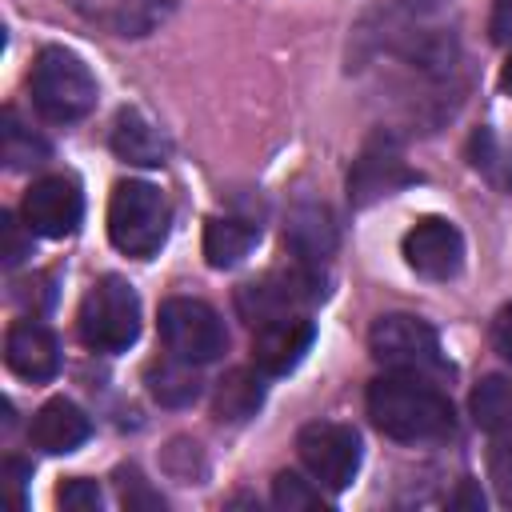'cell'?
I'll use <instances>...</instances> for the list:
<instances>
[{"label": "cell", "instance_id": "6da1fadb", "mask_svg": "<svg viewBox=\"0 0 512 512\" xmlns=\"http://www.w3.org/2000/svg\"><path fill=\"white\" fill-rule=\"evenodd\" d=\"M368 416L376 432L400 444H420V440H440L456 428L452 400L424 380L420 372H388L368 384Z\"/></svg>", "mask_w": 512, "mask_h": 512}, {"label": "cell", "instance_id": "7a4b0ae2", "mask_svg": "<svg viewBox=\"0 0 512 512\" xmlns=\"http://www.w3.org/2000/svg\"><path fill=\"white\" fill-rule=\"evenodd\" d=\"M32 108L48 124H76L96 108V76L68 48H44L28 72Z\"/></svg>", "mask_w": 512, "mask_h": 512}, {"label": "cell", "instance_id": "3957f363", "mask_svg": "<svg viewBox=\"0 0 512 512\" xmlns=\"http://www.w3.org/2000/svg\"><path fill=\"white\" fill-rule=\"evenodd\" d=\"M108 236L124 256L148 260L168 236V200L148 180H120L108 200Z\"/></svg>", "mask_w": 512, "mask_h": 512}, {"label": "cell", "instance_id": "277c9868", "mask_svg": "<svg viewBox=\"0 0 512 512\" xmlns=\"http://www.w3.org/2000/svg\"><path fill=\"white\" fill-rule=\"evenodd\" d=\"M80 340L96 352H124L140 336V296L132 292L128 280L104 276L96 280L76 312Z\"/></svg>", "mask_w": 512, "mask_h": 512}, {"label": "cell", "instance_id": "5b68a950", "mask_svg": "<svg viewBox=\"0 0 512 512\" xmlns=\"http://www.w3.org/2000/svg\"><path fill=\"white\" fill-rule=\"evenodd\" d=\"M324 296V272L312 264L292 260V268H276L260 280H248L236 288V312L260 328L276 316H296L300 308L316 304Z\"/></svg>", "mask_w": 512, "mask_h": 512}, {"label": "cell", "instance_id": "8992f818", "mask_svg": "<svg viewBox=\"0 0 512 512\" xmlns=\"http://www.w3.org/2000/svg\"><path fill=\"white\" fill-rule=\"evenodd\" d=\"M156 328H160V344L188 364H208L228 348V332H224V320L216 316V308H208L204 300H192V296L164 300Z\"/></svg>", "mask_w": 512, "mask_h": 512}, {"label": "cell", "instance_id": "52a82bcc", "mask_svg": "<svg viewBox=\"0 0 512 512\" xmlns=\"http://www.w3.org/2000/svg\"><path fill=\"white\" fill-rule=\"evenodd\" d=\"M368 348L392 372H420V376L424 372H444L436 328L420 316H408V312L380 316L368 332Z\"/></svg>", "mask_w": 512, "mask_h": 512}, {"label": "cell", "instance_id": "ba28073f", "mask_svg": "<svg viewBox=\"0 0 512 512\" xmlns=\"http://www.w3.org/2000/svg\"><path fill=\"white\" fill-rule=\"evenodd\" d=\"M296 456L300 464L308 468V476L320 484V488H348L360 472V436L356 428L348 424H336V420H316V424H304L300 436H296Z\"/></svg>", "mask_w": 512, "mask_h": 512}, {"label": "cell", "instance_id": "9c48e42d", "mask_svg": "<svg viewBox=\"0 0 512 512\" xmlns=\"http://www.w3.org/2000/svg\"><path fill=\"white\" fill-rule=\"evenodd\" d=\"M20 216L36 236H48V240L72 236L80 228V216H84L80 184L72 176H40V180H32V188L24 192Z\"/></svg>", "mask_w": 512, "mask_h": 512}, {"label": "cell", "instance_id": "30bf717a", "mask_svg": "<svg viewBox=\"0 0 512 512\" xmlns=\"http://www.w3.org/2000/svg\"><path fill=\"white\" fill-rule=\"evenodd\" d=\"M404 260L424 280H452L464 264V236L444 216H424L404 232Z\"/></svg>", "mask_w": 512, "mask_h": 512}, {"label": "cell", "instance_id": "8fae6325", "mask_svg": "<svg viewBox=\"0 0 512 512\" xmlns=\"http://www.w3.org/2000/svg\"><path fill=\"white\" fill-rule=\"evenodd\" d=\"M412 180H416V172L404 164L400 148H396L388 136H376V140L360 152V160L352 164L348 196H352L356 208H364V204H372V200H384V196L400 192V188L412 184Z\"/></svg>", "mask_w": 512, "mask_h": 512}, {"label": "cell", "instance_id": "7c38bea8", "mask_svg": "<svg viewBox=\"0 0 512 512\" xmlns=\"http://www.w3.org/2000/svg\"><path fill=\"white\" fill-rule=\"evenodd\" d=\"M4 364L20 380H32V384L52 380L60 372V344H56L52 328L40 324L36 316L12 320L4 332Z\"/></svg>", "mask_w": 512, "mask_h": 512}, {"label": "cell", "instance_id": "4fadbf2b", "mask_svg": "<svg viewBox=\"0 0 512 512\" xmlns=\"http://www.w3.org/2000/svg\"><path fill=\"white\" fill-rule=\"evenodd\" d=\"M312 340H316V324L308 316H300V312L296 316H276V320L256 328V336H252V364L260 372H268V376H284V372H292L304 360Z\"/></svg>", "mask_w": 512, "mask_h": 512}, {"label": "cell", "instance_id": "5bb4252c", "mask_svg": "<svg viewBox=\"0 0 512 512\" xmlns=\"http://www.w3.org/2000/svg\"><path fill=\"white\" fill-rule=\"evenodd\" d=\"M284 248L292 252V260L300 264H312L320 268L332 248H336V224H332V212L316 200H300L288 208V220H284Z\"/></svg>", "mask_w": 512, "mask_h": 512}, {"label": "cell", "instance_id": "9a60e30c", "mask_svg": "<svg viewBox=\"0 0 512 512\" xmlns=\"http://www.w3.org/2000/svg\"><path fill=\"white\" fill-rule=\"evenodd\" d=\"M88 436H92V420H88L72 400H64V396L40 404L36 416H32V424H28V440H32L40 452H48V456H68V452H76Z\"/></svg>", "mask_w": 512, "mask_h": 512}, {"label": "cell", "instance_id": "2e32d148", "mask_svg": "<svg viewBox=\"0 0 512 512\" xmlns=\"http://www.w3.org/2000/svg\"><path fill=\"white\" fill-rule=\"evenodd\" d=\"M64 4L116 36H144L168 16L172 0H64Z\"/></svg>", "mask_w": 512, "mask_h": 512}, {"label": "cell", "instance_id": "e0dca14e", "mask_svg": "<svg viewBox=\"0 0 512 512\" xmlns=\"http://www.w3.org/2000/svg\"><path fill=\"white\" fill-rule=\"evenodd\" d=\"M112 152L136 168H160L168 160V140L144 112L124 108L116 112V124H112Z\"/></svg>", "mask_w": 512, "mask_h": 512}, {"label": "cell", "instance_id": "ac0fdd59", "mask_svg": "<svg viewBox=\"0 0 512 512\" xmlns=\"http://www.w3.org/2000/svg\"><path fill=\"white\" fill-rule=\"evenodd\" d=\"M264 376L260 368H232L224 372V380L216 384L212 396V412L224 424H244L248 416H256V408L264 404Z\"/></svg>", "mask_w": 512, "mask_h": 512}, {"label": "cell", "instance_id": "d6986e66", "mask_svg": "<svg viewBox=\"0 0 512 512\" xmlns=\"http://www.w3.org/2000/svg\"><path fill=\"white\" fill-rule=\"evenodd\" d=\"M144 384H148V396L164 408H188L196 396H200V376H196V364L180 360V356H164V360H152L144 368Z\"/></svg>", "mask_w": 512, "mask_h": 512}, {"label": "cell", "instance_id": "ffe728a7", "mask_svg": "<svg viewBox=\"0 0 512 512\" xmlns=\"http://www.w3.org/2000/svg\"><path fill=\"white\" fill-rule=\"evenodd\" d=\"M256 236H260V228L248 224V220L212 216V220L204 224V256H208L212 268H232V264H240V260L252 252Z\"/></svg>", "mask_w": 512, "mask_h": 512}, {"label": "cell", "instance_id": "44dd1931", "mask_svg": "<svg viewBox=\"0 0 512 512\" xmlns=\"http://www.w3.org/2000/svg\"><path fill=\"white\" fill-rule=\"evenodd\" d=\"M472 420L488 436H512V380L508 376H484L472 388Z\"/></svg>", "mask_w": 512, "mask_h": 512}, {"label": "cell", "instance_id": "7402d4cb", "mask_svg": "<svg viewBox=\"0 0 512 512\" xmlns=\"http://www.w3.org/2000/svg\"><path fill=\"white\" fill-rule=\"evenodd\" d=\"M48 152H52L48 140L36 136L28 124H20V116L12 108H4V116H0V156H4V164L8 168H36V164L48 160Z\"/></svg>", "mask_w": 512, "mask_h": 512}, {"label": "cell", "instance_id": "603a6c76", "mask_svg": "<svg viewBox=\"0 0 512 512\" xmlns=\"http://www.w3.org/2000/svg\"><path fill=\"white\" fill-rule=\"evenodd\" d=\"M468 156H472V168H476L480 176H488L500 192H512V160L500 152V144H496V136H492L488 128H480V132L472 136Z\"/></svg>", "mask_w": 512, "mask_h": 512}, {"label": "cell", "instance_id": "cb8c5ba5", "mask_svg": "<svg viewBox=\"0 0 512 512\" xmlns=\"http://www.w3.org/2000/svg\"><path fill=\"white\" fill-rule=\"evenodd\" d=\"M272 500H276V508H320L324 504V496H320V484L316 480H304V476H296V472H280L276 480H272Z\"/></svg>", "mask_w": 512, "mask_h": 512}, {"label": "cell", "instance_id": "d4e9b609", "mask_svg": "<svg viewBox=\"0 0 512 512\" xmlns=\"http://www.w3.org/2000/svg\"><path fill=\"white\" fill-rule=\"evenodd\" d=\"M24 256H32V228L20 224L12 212L0 216V260L4 268H16Z\"/></svg>", "mask_w": 512, "mask_h": 512}, {"label": "cell", "instance_id": "484cf974", "mask_svg": "<svg viewBox=\"0 0 512 512\" xmlns=\"http://www.w3.org/2000/svg\"><path fill=\"white\" fill-rule=\"evenodd\" d=\"M56 504L68 508V512H100L104 496L96 488V480H84V476H72L56 488Z\"/></svg>", "mask_w": 512, "mask_h": 512}, {"label": "cell", "instance_id": "4316f807", "mask_svg": "<svg viewBox=\"0 0 512 512\" xmlns=\"http://www.w3.org/2000/svg\"><path fill=\"white\" fill-rule=\"evenodd\" d=\"M116 488H120V504L124 508H164L160 492H152L148 480L136 468H120L116 472Z\"/></svg>", "mask_w": 512, "mask_h": 512}, {"label": "cell", "instance_id": "83f0119b", "mask_svg": "<svg viewBox=\"0 0 512 512\" xmlns=\"http://www.w3.org/2000/svg\"><path fill=\"white\" fill-rule=\"evenodd\" d=\"M488 472H492L496 496L504 504H512V436H496V448L488 456Z\"/></svg>", "mask_w": 512, "mask_h": 512}, {"label": "cell", "instance_id": "f1b7e54d", "mask_svg": "<svg viewBox=\"0 0 512 512\" xmlns=\"http://www.w3.org/2000/svg\"><path fill=\"white\" fill-rule=\"evenodd\" d=\"M492 348L512 364V300L492 316Z\"/></svg>", "mask_w": 512, "mask_h": 512}, {"label": "cell", "instance_id": "f546056e", "mask_svg": "<svg viewBox=\"0 0 512 512\" xmlns=\"http://www.w3.org/2000/svg\"><path fill=\"white\" fill-rule=\"evenodd\" d=\"M488 36H492L496 44H512V0H492Z\"/></svg>", "mask_w": 512, "mask_h": 512}, {"label": "cell", "instance_id": "4dcf8cb0", "mask_svg": "<svg viewBox=\"0 0 512 512\" xmlns=\"http://www.w3.org/2000/svg\"><path fill=\"white\" fill-rule=\"evenodd\" d=\"M24 480H28V464L24 460H4V488H8L12 508H24Z\"/></svg>", "mask_w": 512, "mask_h": 512}, {"label": "cell", "instance_id": "1f68e13d", "mask_svg": "<svg viewBox=\"0 0 512 512\" xmlns=\"http://www.w3.org/2000/svg\"><path fill=\"white\" fill-rule=\"evenodd\" d=\"M448 504L452 508H484V496H480V488L472 480H460V488L448 496Z\"/></svg>", "mask_w": 512, "mask_h": 512}, {"label": "cell", "instance_id": "d6a6232c", "mask_svg": "<svg viewBox=\"0 0 512 512\" xmlns=\"http://www.w3.org/2000/svg\"><path fill=\"white\" fill-rule=\"evenodd\" d=\"M500 88L512 96V52H508V60H504V68H500Z\"/></svg>", "mask_w": 512, "mask_h": 512}]
</instances>
